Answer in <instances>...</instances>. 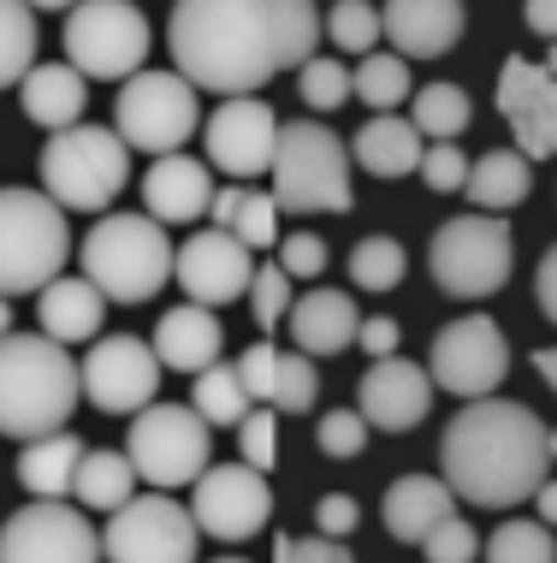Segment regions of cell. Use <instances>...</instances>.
Masks as SVG:
<instances>
[{"label":"cell","mask_w":557,"mask_h":563,"mask_svg":"<svg viewBox=\"0 0 557 563\" xmlns=\"http://www.w3.org/2000/svg\"><path fill=\"white\" fill-rule=\"evenodd\" d=\"M439 475L457 498L480 510H510L534 498L552 475L546 421L528 404L510 398H475L450 416L439 439Z\"/></svg>","instance_id":"1"},{"label":"cell","mask_w":557,"mask_h":563,"mask_svg":"<svg viewBox=\"0 0 557 563\" xmlns=\"http://www.w3.org/2000/svg\"><path fill=\"white\" fill-rule=\"evenodd\" d=\"M167 48L172 66L208 96H255L285 71L279 0H178Z\"/></svg>","instance_id":"2"},{"label":"cell","mask_w":557,"mask_h":563,"mask_svg":"<svg viewBox=\"0 0 557 563\" xmlns=\"http://www.w3.org/2000/svg\"><path fill=\"white\" fill-rule=\"evenodd\" d=\"M78 398L83 379L71 344L48 339V332H7L0 339V433L7 439L59 433Z\"/></svg>","instance_id":"3"},{"label":"cell","mask_w":557,"mask_h":563,"mask_svg":"<svg viewBox=\"0 0 557 563\" xmlns=\"http://www.w3.org/2000/svg\"><path fill=\"white\" fill-rule=\"evenodd\" d=\"M350 136H338L321 119H291L279 125L274 148V202L279 214H350Z\"/></svg>","instance_id":"4"},{"label":"cell","mask_w":557,"mask_h":563,"mask_svg":"<svg viewBox=\"0 0 557 563\" xmlns=\"http://www.w3.org/2000/svg\"><path fill=\"white\" fill-rule=\"evenodd\" d=\"M172 238L148 214H101L83 238V279L108 302H148L172 279Z\"/></svg>","instance_id":"5"},{"label":"cell","mask_w":557,"mask_h":563,"mask_svg":"<svg viewBox=\"0 0 557 563\" xmlns=\"http://www.w3.org/2000/svg\"><path fill=\"white\" fill-rule=\"evenodd\" d=\"M71 262L66 208L48 190L0 185V297H24L59 279Z\"/></svg>","instance_id":"6"},{"label":"cell","mask_w":557,"mask_h":563,"mask_svg":"<svg viewBox=\"0 0 557 563\" xmlns=\"http://www.w3.org/2000/svg\"><path fill=\"white\" fill-rule=\"evenodd\" d=\"M131 178V148L108 125H71L42 143V190L66 214H108Z\"/></svg>","instance_id":"7"},{"label":"cell","mask_w":557,"mask_h":563,"mask_svg":"<svg viewBox=\"0 0 557 563\" xmlns=\"http://www.w3.org/2000/svg\"><path fill=\"white\" fill-rule=\"evenodd\" d=\"M510 262H516V243H510L504 214H457L427 243L433 285L457 302H480V297L504 291Z\"/></svg>","instance_id":"8"},{"label":"cell","mask_w":557,"mask_h":563,"mask_svg":"<svg viewBox=\"0 0 557 563\" xmlns=\"http://www.w3.org/2000/svg\"><path fill=\"white\" fill-rule=\"evenodd\" d=\"M113 131L143 155H178L202 131V101L185 71H137L113 96Z\"/></svg>","instance_id":"9"},{"label":"cell","mask_w":557,"mask_h":563,"mask_svg":"<svg viewBox=\"0 0 557 563\" xmlns=\"http://www.w3.org/2000/svg\"><path fill=\"white\" fill-rule=\"evenodd\" d=\"M125 456L137 463V481H148L155 493L196 486V475H202L208 456H214V428H208L190 404H148L131 416Z\"/></svg>","instance_id":"10"},{"label":"cell","mask_w":557,"mask_h":563,"mask_svg":"<svg viewBox=\"0 0 557 563\" xmlns=\"http://www.w3.org/2000/svg\"><path fill=\"white\" fill-rule=\"evenodd\" d=\"M148 48V19L131 0H78L66 12V66H78L83 78L101 84H125L143 71Z\"/></svg>","instance_id":"11"},{"label":"cell","mask_w":557,"mask_h":563,"mask_svg":"<svg viewBox=\"0 0 557 563\" xmlns=\"http://www.w3.org/2000/svg\"><path fill=\"white\" fill-rule=\"evenodd\" d=\"M196 516L172 493H143L113 510L101 528V558L108 563H196Z\"/></svg>","instance_id":"12"},{"label":"cell","mask_w":557,"mask_h":563,"mask_svg":"<svg viewBox=\"0 0 557 563\" xmlns=\"http://www.w3.org/2000/svg\"><path fill=\"white\" fill-rule=\"evenodd\" d=\"M0 563H101V528L71 498H30L0 522Z\"/></svg>","instance_id":"13"},{"label":"cell","mask_w":557,"mask_h":563,"mask_svg":"<svg viewBox=\"0 0 557 563\" xmlns=\"http://www.w3.org/2000/svg\"><path fill=\"white\" fill-rule=\"evenodd\" d=\"M427 374L433 391H450V398L475 404V398H499V379L510 374V344L492 314H463L433 332L427 350Z\"/></svg>","instance_id":"14"},{"label":"cell","mask_w":557,"mask_h":563,"mask_svg":"<svg viewBox=\"0 0 557 563\" xmlns=\"http://www.w3.org/2000/svg\"><path fill=\"white\" fill-rule=\"evenodd\" d=\"M160 356L155 344H143L137 332H101L89 344V356L78 362V379H83V398L108 416H137V409L155 404L160 391Z\"/></svg>","instance_id":"15"},{"label":"cell","mask_w":557,"mask_h":563,"mask_svg":"<svg viewBox=\"0 0 557 563\" xmlns=\"http://www.w3.org/2000/svg\"><path fill=\"white\" fill-rule=\"evenodd\" d=\"M190 516H196L202 534H214L225 545L255 540L261 522L274 516V486H267V475L249 463H220V468L208 463L190 486Z\"/></svg>","instance_id":"16"},{"label":"cell","mask_w":557,"mask_h":563,"mask_svg":"<svg viewBox=\"0 0 557 563\" xmlns=\"http://www.w3.org/2000/svg\"><path fill=\"white\" fill-rule=\"evenodd\" d=\"M202 143H208V166H220L225 178L249 185V178L274 173L279 119L261 96H225V108L202 119Z\"/></svg>","instance_id":"17"},{"label":"cell","mask_w":557,"mask_h":563,"mask_svg":"<svg viewBox=\"0 0 557 563\" xmlns=\"http://www.w3.org/2000/svg\"><path fill=\"white\" fill-rule=\"evenodd\" d=\"M172 279L185 285V302H202V309H220L232 297H249V279H255V250L237 243L225 225H208L178 243L172 255Z\"/></svg>","instance_id":"18"},{"label":"cell","mask_w":557,"mask_h":563,"mask_svg":"<svg viewBox=\"0 0 557 563\" xmlns=\"http://www.w3.org/2000/svg\"><path fill=\"white\" fill-rule=\"evenodd\" d=\"M499 113L528 161H557V78L546 66L510 54L499 66Z\"/></svg>","instance_id":"19"},{"label":"cell","mask_w":557,"mask_h":563,"mask_svg":"<svg viewBox=\"0 0 557 563\" xmlns=\"http://www.w3.org/2000/svg\"><path fill=\"white\" fill-rule=\"evenodd\" d=\"M356 409L380 433H410L433 409V374H421V362H410V356L368 362V374L356 379Z\"/></svg>","instance_id":"20"},{"label":"cell","mask_w":557,"mask_h":563,"mask_svg":"<svg viewBox=\"0 0 557 563\" xmlns=\"http://www.w3.org/2000/svg\"><path fill=\"white\" fill-rule=\"evenodd\" d=\"M380 30L391 42V54L439 59V54L457 48V36H463V0H386Z\"/></svg>","instance_id":"21"},{"label":"cell","mask_w":557,"mask_h":563,"mask_svg":"<svg viewBox=\"0 0 557 563\" xmlns=\"http://www.w3.org/2000/svg\"><path fill=\"white\" fill-rule=\"evenodd\" d=\"M143 208L160 225L202 220L214 208V173H208V161H190L185 148L178 155H155V166L143 173Z\"/></svg>","instance_id":"22"},{"label":"cell","mask_w":557,"mask_h":563,"mask_svg":"<svg viewBox=\"0 0 557 563\" xmlns=\"http://www.w3.org/2000/svg\"><path fill=\"white\" fill-rule=\"evenodd\" d=\"M291 339L303 356H338V350L356 344V332H363V314H356V297L350 291H333V285H314L291 302Z\"/></svg>","instance_id":"23"},{"label":"cell","mask_w":557,"mask_h":563,"mask_svg":"<svg viewBox=\"0 0 557 563\" xmlns=\"http://www.w3.org/2000/svg\"><path fill=\"white\" fill-rule=\"evenodd\" d=\"M220 350H225V332L214 321V309H202V302H178V309L160 314V327H155L160 368L202 374V368H214V362H220Z\"/></svg>","instance_id":"24"},{"label":"cell","mask_w":557,"mask_h":563,"mask_svg":"<svg viewBox=\"0 0 557 563\" xmlns=\"http://www.w3.org/2000/svg\"><path fill=\"white\" fill-rule=\"evenodd\" d=\"M380 516H386L391 540L421 545L433 528L445 522V516H457V493L445 486V475H398V481L386 486Z\"/></svg>","instance_id":"25"},{"label":"cell","mask_w":557,"mask_h":563,"mask_svg":"<svg viewBox=\"0 0 557 563\" xmlns=\"http://www.w3.org/2000/svg\"><path fill=\"white\" fill-rule=\"evenodd\" d=\"M19 101H24V119L30 125H42V131H71V125H83V101H89V78L78 66H30L24 71V84H19Z\"/></svg>","instance_id":"26"},{"label":"cell","mask_w":557,"mask_h":563,"mask_svg":"<svg viewBox=\"0 0 557 563\" xmlns=\"http://www.w3.org/2000/svg\"><path fill=\"white\" fill-rule=\"evenodd\" d=\"M421 131L398 113H368V125L350 136V161L374 178H410L421 173Z\"/></svg>","instance_id":"27"},{"label":"cell","mask_w":557,"mask_h":563,"mask_svg":"<svg viewBox=\"0 0 557 563\" xmlns=\"http://www.w3.org/2000/svg\"><path fill=\"white\" fill-rule=\"evenodd\" d=\"M101 314H108V297H101L89 279H54V285H42L36 327L48 332V339H59V344H96Z\"/></svg>","instance_id":"28"},{"label":"cell","mask_w":557,"mask_h":563,"mask_svg":"<svg viewBox=\"0 0 557 563\" xmlns=\"http://www.w3.org/2000/svg\"><path fill=\"white\" fill-rule=\"evenodd\" d=\"M534 190V161L522 155V148H492V155H480L469 166V185L463 196L480 208V214H510V208H522Z\"/></svg>","instance_id":"29"},{"label":"cell","mask_w":557,"mask_h":563,"mask_svg":"<svg viewBox=\"0 0 557 563\" xmlns=\"http://www.w3.org/2000/svg\"><path fill=\"white\" fill-rule=\"evenodd\" d=\"M78 463H83V439L59 428V433H42V439H24V451H19V481H24L30 498H71Z\"/></svg>","instance_id":"30"},{"label":"cell","mask_w":557,"mask_h":563,"mask_svg":"<svg viewBox=\"0 0 557 563\" xmlns=\"http://www.w3.org/2000/svg\"><path fill=\"white\" fill-rule=\"evenodd\" d=\"M214 225H225L237 243H249V250H274L279 243V202L274 190H249V185H225L214 190Z\"/></svg>","instance_id":"31"},{"label":"cell","mask_w":557,"mask_h":563,"mask_svg":"<svg viewBox=\"0 0 557 563\" xmlns=\"http://www.w3.org/2000/svg\"><path fill=\"white\" fill-rule=\"evenodd\" d=\"M71 498L83 510H119L125 498H137V463L125 451H83L78 481H71Z\"/></svg>","instance_id":"32"},{"label":"cell","mask_w":557,"mask_h":563,"mask_svg":"<svg viewBox=\"0 0 557 563\" xmlns=\"http://www.w3.org/2000/svg\"><path fill=\"white\" fill-rule=\"evenodd\" d=\"M190 409L208 421V428H237V421L255 409V398L244 391V374H237V362H214V368L196 374Z\"/></svg>","instance_id":"33"},{"label":"cell","mask_w":557,"mask_h":563,"mask_svg":"<svg viewBox=\"0 0 557 563\" xmlns=\"http://www.w3.org/2000/svg\"><path fill=\"white\" fill-rule=\"evenodd\" d=\"M410 125L433 143H457L469 131V96L457 84H427L421 96H410Z\"/></svg>","instance_id":"34"},{"label":"cell","mask_w":557,"mask_h":563,"mask_svg":"<svg viewBox=\"0 0 557 563\" xmlns=\"http://www.w3.org/2000/svg\"><path fill=\"white\" fill-rule=\"evenodd\" d=\"M403 273H410V250L386 232H368L350 250V285H363V291H391V285H403Z\"/></svg>","instance_id":"35"},{"label":"cell","mask_w":557,"mask_h":563,"mask_svg":"<svg viewBox=\"0 0 557 563\" xmlns=\"http://www.w3.org/2000/svg\"><path fill=\"white\" fill-rule=\"evenodd\" d=\"M36 66V12L24 0H0V89L24 84Z\"/></svg>","instance_id":"36"},{"label":"cell","mask_w":557,"mask_h":563,"mask_svg":"<svg viewBox=\"0 0 557 563\" xmlns=\"http://www.w3.org/2000/svg\"><path fill=\"white\" fill-rule=\"evenodd\" d=\"M356 78V101H368L374 113H391L398 101H410V59L403 54H363V66L350 71Z\"/></svg>","instance_id":"37"},{"label":"cell","mask_w":557,"mask_h":563,"mask_svg":"<svg viewBox=\"0 0 557 563\" xmlns=\"http://www.w3.org/2000/svg\"><path fill=\"white\" fill-rule=\"evenodd\" d=\"M297 96H303L314 113H338L344 101H356V78H350V66H344V59L314 54L309 66H297Z\"/></svg>","instance_id":"38"},{"label":"cell","mask_w":557,"mask_h":563,"mask_svg":"<svg viewBox=\"0 0 557 563\" xmlns=\"http://www.w3.org/2000/svg\"><path fill=\"white\" fill-rule=\"evenodd\" d=\"M326 36H333V48H344V54H374L386 42L380 7H374V0H333V12H326Z\"/></svg>","instance_id":"39"},{"label":"cell","mask_w":557,"mask_h":563,"mask_svg":"<svg viewBox=\"0 0 557 563\" xmlns=\"http://www.w3.org/2000/svg\"><path fill=\"white\" fill-rule=\"evenodd\" d=\"M487 563H557V540L539 516L534 522H504L487 540Z\"/></svg>","instance_id":"40"},{"label":"cell","mask_w":557,"mask_h":563,"mask_svg":"<svg viewBox=\"0 0 557 563\" xmlns=\"http://www.w3.org/2000/svg\"><path fill=\"white\" fill-rule=\"evenodd\" d=\"M279 36H285V71L309 66L321 48V12L314 0H279Z\"/></svg>","instance_id":"41"},{"label":"cell","mask_w":557,"mask_h":563,"mask_svg":"<svg viewBox=\"0 0 557 563\" xmlns=\"http://www.w3.org/2000/svg\"><path fill=\"white\" fill-rule=\"evenodd\" d=\"M314 398H321V379H314V356H279V379H274V409L285 416H309Z\"/></svg>","instance_id":"42"},{"label":"cell","mask_w":557,"mask_h":563,"mask_svg":"<svg viewBox=\"0 0 557 563\" xmlns=\"http://www.w3.org/2000/svg\"><path fill=\"white\" fill-rule=\"evenodd\" d=\"M291 273H285L279 262H261L255 267V279H249V302H255V327L261 332H274L285 314H291Z\"/></svg>","instance_id":"43"},{"label":"cell","mask_w":557,"mask_h":563,"mask_svg":"<svg viewBox=\"0 0 557 563\" xmlns=\"http://www.w3.org/2000/svg\"><path fill=\"white\" fill-rule=\"evenodd\" d=\"M237 451H244V463L261 468V475L279 463V416H274V404L249 409V416L237 421Z\"/></svg>","instance_id":"44"},{"label":"cell","mask_w":557,"mask_h":563,"mask_svg":"<svg viewBox=\"0 0 557 563\" xmlns=\"http://www.w3.org/2000/svg\"><path fill=\"white\" fill-rule=\"evenodd\" d=\"M421 558H427V563H475V558H480L475 522H463V516H445V522L433 528L427 540H421Z\"/></svg>","instance_id":"45"},{"label":"cell","mask_w":557,"mask_h":563,"mask_svg":"<svg viewBox=\"0 0 557 563\" xmlns=\"http://www.w3.org/2000/svg\"><path fill=\"white\" fill-rule=\"evenodd\" d=\"M421 185L439 190V196L463 190L469 185V155H463L457 143H427V155H421Z\"/></svg>","instance_id":"46"},{"label":"cell","mask_w":557,"mask_h":563,"mask_svg":"<svg viewBox=\"0 0 557 563\" xmlns=\"http://www.w3.org/2000/svg\"><path fill=\"white\" fill-rule=\"evenodd\" d=\"M314 445H321L326 456H363V445H368L363 409H333V416L314 428Z\"/></svg>","instance_id":"47"},{"label":"cell","mask_w":557,"mask_h":563,"mask_svg":"<svg viewBox=\"0 0 557 563\" xmlns=\"http://www.w3.org/2000/svg\"><path fill=\"white\" fill-rule=\"evenodd\" d=\"M279 267L291 273L297 285H303V279H321V273H326V238H314V232L279 238Z\"/></svg>","instance_id":"48"},{"label":"cell","mask_w":557,"mask_h":563,"mask_svg":"<svg viewBox=\"0 0 557 563\" xmlns=\"http://www.w3.org/2000/svg\"><path fill=\"white\" fill-rule=\"evenodd\" d=\"M237 374H244V391L255 404H274V379H279V350L267 339H255L244 356H237Z\"/></svg>","instance_id":"49"},{"label":"cell","mask_w":557,"mask_h":563,"mask_svg":"<svg viewBox=\"0 0 557 563\" xmlns=\"http://www.w3.org/2000/svg\"><path fill=\"white\" fill-rule=\"evenodd\" d=\"M274 563H356V558H350V545H344V540H326V534H314V540L279 534L274 540Z\"/></svg>","instance_id":"50"},{"label":"cell","mask_w":557,"mask_h":563,"mask_svg":"<svg viewBox=\"0 0 557 563\" xmlns=\"http://www.w3.org/2000/svg\"><path fill=\"white\" fill-rule=\"evenodd\" d=\"M356 522H363V505H356L350 493H326L321 505H314V534H326V540L356 534Z\"/></svg>","instance_id":"51"},{"label":"cell","mask_w":557,"mask_h":563,"mask_svg":"<svg viewBox=\"0 0 557 563\" xmlns=\"http://www.w3.org/2000/svg\"><path fill=\"white\" fill-rule=\"evenodd\" d=\"M398 339H403V332H398V321H391V314H374V321H363V332H356V344H363L374 362H380V356H398Z\"/></svg>","instance_id":"52"},{"label":"cell","mask_w":557,"mask_h":563,"mask_svg":"<svg viewBox=\"0 0 557 563\" xmlns=\"http://www.w3.org/2000/svg\"><path fill=\"white\" fill-rule=\"evenodd\" d=\"M534 297H539V314L557 327V243L539 255V273H534Z\"/></svg>","instance_id":"53"},{"label":"cell","mask_w":557,"mask_h":563,"mask_svg":"<svg viewBox=\"0 0 557 563\" xmlns=\"http://www.w3.org/2000/svg\"><path fill=\"white\" fill-rule=\"evenodd\" d=\"M522 19H528L534 36L557 42V0H522Z\"/></svg>","instance_id":"54"},{"label":"cell","mask_w":557,"mask_h":563,"mask_svg":"<svg viewBox=\"0 0 557 563\" xmlns=\"http://www.w3.org/2000/svg\"><path fill=\"white\" fill-rule=\"evenodd\" d=\"M534 510H539V522L557 528V475H546V486L534 493Z\"/></svg>","instance_id":"55"},{"label":"cell","mask_w":557,"mask_h":563,"mask_svg":"<svg viewBox=\"0 0 557 563\" xmlns=\"http://www.w3.org/2000/svg\"><path fill=\"white\" fill-rule=\"evenodd\" d=\"M534 374L557 391V344H552V350H534Z\"/></svg>","instance_id":"56"},{"label":"cell","mask_w":557,"mask_h":563,"mask_svg":"<svg viewBox=\"0 0 557 563\" xmlns=\"http://www.w3.org/2000/svg\"><path fill=\"white\" fill-rule=\"evenodd\" d=\"M24 7H30V12H71L78 0H24Z\"/></svg>","instance_id":"57"},{"label":"cell","mask_w":557,"mask_h":563,"mask_svg":"<svg viewBox=\"0 0 557 563\" xmlns=\"http://www.w3.org/2000/svg\"><path fill=\"white\" fill-rule=\"evenodd\" d=\"M7 332H12V302L0 297V339H7Z\"/></svg>","instance_id":"58"},{"label":"cell","mask_w":557,"mask_h":563,"mask_svg":"<svg viewBox=\"0 0 557 563\" xmlns=\"http://www.w3.org/2000/svg\"><path fill=\"white\" fill-rule=\"evenodd\" d=\"M546 71H552V78H557V48H552V54H546Z\"/></svg>","instance_id":"59"},{"label":"cell","mask_w":557,"mask_h":563,"mask_svg":"<svg viewBox=\"0 0 557 563\" xmlns=\"http://www.w3.org/2000/svg\"><path fill=\"white\" fill-rule=\"evenodd\" d=\"M546 445H552V456H557V428H546Z\"/></svg>","instance_id":"60"},{"label":"cell","mask_w":557,"mask_h":563,"mask_svg":"<svg viewBox=\"0 0 557 563\" xmlns=\"http://www.w3.org/2000/svg\"><path fill=\"white\" fill-rule=\"evenodd\" d=\"M220 563H244V558H220Z\"/></svg>","instance_id":"61"}]
</instances>
